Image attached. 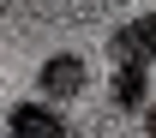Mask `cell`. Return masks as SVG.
I'll use <instances>...</instances> for the list:
<instances>
[{"label":"cell","instance_id":"cell-1","mask_svg":"<svg viewBox=\"0 0 156 138\" xmlns=\"http://www.w3.org/2000/svg\"><path fill=\"white\" fill-rule=\"evenodd\" d=\"M84 84H90V66L84 54H48L36 66V90L48 102H66V96H84Z\"/></svg>","mask_w":156,"mask_h":138},{"label":"cell","instance_id":"cell-2","mask_svg":"<svg viewBox=\"0 0 156 138\" xmlns=\"http://www.w3.org/2000/svg\"><path fill=\"white\" fill-rule=\"evenodd\" d=\"M108 54H114V66H126V60L150 66V60H156V12H138V18L114 24V36H108Z\"/></svg>","mask_w":156,"mask_h":138},{"label":"cell","instance_id":"cell-3","mask_svg":"<svg viewBox=\"0 0 156 138\" xmlns=\"http://www.w3.org/2000/svg\"><path fill=\"white\" fill-rule=\"evenodd\" d=\"M6 132H12V138H72L66 120H60L48 102H18V108L6 114Z\"/></svg>","mask_w":156,"mask_h":138},{"label":"cell","instance_id":"cell-4","mask_svg":"<svg viewBox=\"0 0 156 138\" xmlns=\"http://www.w3.org/2000/svg\"><path fill=\"white\" fill-rule=\"evenodd\" d=\"M114 108H126V114L150 108V66H138V60L114 66Z\"/></svg>","mask_w":156,"mask_h":138},{"label":"cell","instance_id":"cell-5","mask_svg":"<svg viewBox=\"0 0 156 138\" xmlns=\"http://www.w3.org/2000/svg\"><path fill=\"white\" fill-rule=\"evenodd\" d=\"M144 126H150V138H156V102H150V108H144Z\"/></svg>","mask_w":156,"mask_h":138}]
</instances>
